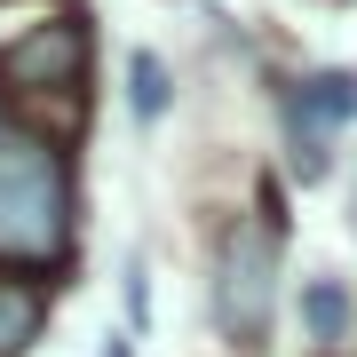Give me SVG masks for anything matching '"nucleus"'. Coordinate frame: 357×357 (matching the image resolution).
I'll use <instances>...</instances> for the list:
<instances>
[{
    "instance_id": "39448f33",
    "label": "nucleus",
    "mask_w": 357,
    "mask_h": 357,
    "mask_svg": "<svg viewBox=\"0 0 357 357\" xmlns=\"http://www.w3.org/2000/svg\"><path fill=\"white\" fill-rule=\"evenodd\" d=\"M40 318H48V294L24 286V278H0V357H24Z\"/></svg>"
},
{
    "instance_id": "7ed1b4c3",
    "label": "nucleus",
    "mask_w": 357,
    "mask_h": 357,
    "mask_svg": "<svg viewBox=\"0 0 357 357\" xmlns=\"http://www.w3.org/2000/svg\"><path fill=\"white\" fill-rule=\"evenodd\" d=\"M357 119V72H310L286 88V135H294V175H326V135Z\"/></svg>"
},
{
    "instance_id": "0eeeda50",
    "label": "nucleus",
    "mask_w": 357,
    "mask_h": 357,
    "mask_svg": "<svg viewBox=\"0 0 357 357\" xmlns=\"http://www.w3.org/2000/svg\"><path fill=\"white\" fill-rule=\"evenodd\" d=\"M128 79H135V88H128L135 119H159V112H167V64H159V56H135V64H128Z\"/></svg>"
},
{
    "instance_id": "20e7f679",
    "label": "nucleus",
    "mask_w": 357,
    "mask_h": 357,
    "mask_svg": "<svg viewBox=\"0 0 357 357\" xmlns=\"http://www.w3.org/2000/svg\"><path fill=\"white\" fill-rule=\"evenodd\" d=\"M79 72H88V24L79 16H48V24H32L24 40L0 48L8 88H79Z\"/></svg>"
},
{
    "instance_id": "f03ea898",
    "label": "nucleus",
    "mask_w": 357,
    "mask_h": 357,
    "mask_svg": "<svg viewBox=\"0 0 357 357\" xmlns=\"http://www.w3.org/2000/svg\"><path fill=\"white\" fill-rule=\"evenodd\" d=\"M278 310V222H238L222 238V278H215V318L230 342H262Z\"/></svg>"
},
{
    "instance_id": "f257e3e1",
    "label": "nucleus",
    "mask_w": 357,
    "mask_h": 357,
    "mask_svg": "<svg viewBox=\"0 0 357 357\" xmlns=\"http://www.w3.org/2000/svg\"><path fill=\"white\" fill-rule=\"evenodd\" d=\"M72 238V175L64 151L40 135H8L0 143V262L48 270Z\"/></svg>"
},
{
    "instance_id": "1a4fd4ad",
    "label": "nucleus",
    "mask_w": 357,
    "mask_h": 357,
    "mask_svg": "<svg viewBox=\"0 0 357 357\" xmlns=\"http://www.w3.org/2000/svg\"><path fill=\"white\" fill-rule=\"evenodd\" d=\"M0 143H8V103H0Z\"/></svg>"
},
{
    "instance_id": "423d86ee",
    "label": "nucleus",
    "mask_w": 357,
    "mask_h": 357,
    "mask_svg": "<svg viewBox=\"0 0 357 357\" xmlns=\"http://www.w3.org/2000/svg\"><path fill=\"white\" fill-rule=\"evenodd\" d=\"M302 326H310V342H342V333H349V286L342 278H318L302 294Z\"/></svg>"
},
{
    "instance_id": "6e6552de",
    "label": "nucleus",
    "mask_w": 357,
    "mask_h": 357,
    "mask_svg": "<svg viewBox=\"0 0 357 357\" xmlns=\"http://www.w3.org/2000/svg\"><path fill=\"white\" fill-rule=\"evenodd\" d=\"M103 357H135V349H128V333H112V349H103Z\"/></svg>"
}]
</instances>
